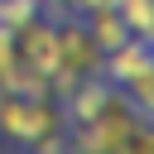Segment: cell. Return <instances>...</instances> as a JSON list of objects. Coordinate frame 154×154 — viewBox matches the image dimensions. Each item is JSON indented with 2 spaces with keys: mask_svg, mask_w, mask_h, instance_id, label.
I'll list each match as a JSON object with an SVG mask.
<instances>
[{
  "mask_svg": "<svg viewBox=\"0 0 154 154\" xmlns=\"http://www.w3.org/2000/svg\"><path fill=\"white\" fill-rule=\"evenodd\" d=\"M116 14L130 24V34H149L154 29V0H116Z\"/></svg>",
  "mask_w": 154,
  "mask_h": 154,
  "instance_id": "cell-4",
  "label": "cell"
},
{
  "mask_svg": "<svg viewBox=\"0 0 154 154\" xmlns=\"http://www.w3.org/2000/svg\"><path fill=\"white\" fill-rule=\"evenodd\" d=\"M0 96H5V91H0Z\"/></svg>",
  "mask_w": 154,
  "mask_h": 154,
  "instance_id": "cell-8",
  "label": "cell"
},
{
  "mask_svg": "<svg viewBox=\"0 0 154 154\" xmlns=\"http://www.w3.org/2000/svg\"><path fill=\"white\" fill-rule=\"evenodd\" d=\"M125 154H154V120H140L125 140Z\"/></svg>",
  "mask_w": 154,
  "mask_h": 154,
  "instance_id": "cell-5",
  "label": "cell"
},
{
  "mask_svg": "<svg viewBox=\"0 0 154 154\" xmlns=\"http://www.w3.org/2000/svg\"><path fill=\"white\" fill-rule=\"evenodd\" d=\"M58 125H63V111L53 106V96H14V91L0 96V135L14 144H38L58 135Z\"/></svg>",
  "mask_w": 154,
  "mask_h": 154,
  "instance_id": "cell-1",
  "label": "cell"
},
{
  "mask_svg": "<svg viewBox=\"0 0 154 154\" xmlns=\"http://www.w3.org/2000/svg\"><path fill=\"white\" fill-rule=\"evenodd\" d=\"M34 149H38V154H67V144H63V140H38Z\"/></svg>",
  "mask_w": 154,
  "mask_h": 154,
  "instance_id": "cell-6",
  "label": "cell"
},
{
  "mask_svg": "<svg viewBox=\"0 0 154 154\" xmlns=\"http://www.w3.org/2000/svg\"><path fill=\"white\" fill-rule=\"evenodd\" d=\"M149 67H154V48H149V38H140V34H130L120 48L101 53V72H106L111 87H125V82H135V77L149 72Z\"/></svg>",
  "mask_w": 154,
  "mask_h": 154,
  "instance_id": "cell-2",
  "label": "cell"
},
{
  "mask_svg": "<svg viewBox=\"0 0 154 154\" xmlns=\"http://www.w3.org/2000/svg\"><path fill=\"white\" fill-rule=\"evenodd\" d=\"M144 38H149V48H154V29H149V34H144Z\"/></svg>",
  "mask_w": 154,
  "mask_h": 154,
  "instance_id": "cell-7",
  "label": "cell"
},
{
  "mask_svg": "<svg viewBox=\"0 0 154 154\" xmlns=\"http://www.w3.org/2000/svg\"><path fill=\"white\" fill-rule=\"evenodd\" d=\"M87 29H91V38H96V48H101V53H111V48H120V43L130 38V24L116 14V5H106V10L87 14Z\"/></svg>",
  "mask_w": 154,
  "mask_h": 154,
  "instance_id": "cell-3",
  "label": "cell"
}]
</instances>
